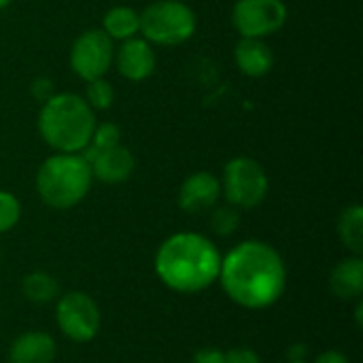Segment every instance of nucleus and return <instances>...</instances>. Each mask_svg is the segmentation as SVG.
<instances>
[{
	"label": "nucleus",
	"instance_id": "8",
	"mask_svg": "<svg viewBox=\"0 0 363 363\" xmlns=\"http://www.w3.org/2000/svg\"><path fill=\"white\" fill-rule=\"evenodd\" d=\"M287 17L283 0H236L232 9L234 30L242 38H268L287 23Z\"/></svg>",
	"mask_w": 363,
	"mask_h": 363
},
{
	"label": "nucleus",
	"instance_id": "22",
	"mask_svg": "<svg viewBox=\"0 0 363 363\" xmlns=\"http://www.w3.org/2000/svg\"><path fill=\"white\" fill-rule=\"evenodd\" d=\"M21 219V202L15 194L0 189V234L11 232Z\"/></svg>",
	"mask_w": 363,
	"mask_h": 363
},
{
	"label": "nucleus",
	"instance_id": "25",
	"mask_svg": "<svg viewBox=\"0 0 363 363\" xmlns=\"http://www.w3.org/2000/svg\"><path fill=\"white\" fill-rule=\"evenodd\" d=\"M191 363H225V353L215 347H204L194 355Z\"/></svg>",
	"mask_w": 363,
	"mask_h": 363
},
{
	"label": "nucleus",
	"instance_id": "2",
	"mask_svg": "<svg viewBox=\"0 0 363 363\" xmlns=\"http://www.w3.org/2000/svg\"><path fill=\"white\" fill-rule=\"evenodd\" d=\"M221 251L198 232H177L168 236L153 257L155 277L174 294L191 296L213 287L221 270Z\"/></svg>",
	"mask_w": 363,
	"mask_h": 363
},
{
	"label": "nucleus",
	"instance_id": "14",
	"mask_svg": "<svg viewBox=\"0 0 363 363\" xmlns=\"http://www.w3.org/2000/svg\"><path fill=\"white\" fill-rule=\"evenodd\" d=\"M234 62L238 70L251 79L266 77L274 68V51L264 38H242L234 47Z\"/></svg>",
	"mask_w": 363,
	"mask_h": 363
},
{
	"label": "nucleus",
	"instance_id": "7",
	"mask_svg": "<svg viewBox=\"0 0 363 363\" xmlns=\"http://www.w3.org/2000/svg\"><path fill=\"white\" fill-rule=\"evenodd\" d=\"M55 323L60 332L79 345L91 342L100 332V308L96 300L85 291H68L57 298Z\"/></svg>",
	"mask_w": 363,
	"mask_h": 363
},
{
	"label": "nucleus",
	"instance_id": "9",
	"mask_svg": "<svg viewBox=\"0 0 363 363\" xmlns=\"http://www.w3.org/2000/svg\"><path fill=\"white\" fill-rule=\"evenodd\" d=\"M113 57L115 45L100 28L81 32L70 47V68L85 83L102 79L113 66Z\"/></svg>",
	"mask_w": 363,
	"mask_h": 363
},
{
	"label": "nucleus",
	"instance_id": "16",
	"mask_svg": "<svg viewBox=\"0 0 363 363\" xmlns=\"http://www.w3.org/2000/svg\"><path fill=\"white\" fill-rule=\"evenodd\" d=\"M111 40H128L140 34V13L132 6H113L102 17L100 28Z\"/></svg>",
	"mask_w": 363,
	"mask_h": 363
},
{
	"label": "nucleus",
	"instance_id": "30",
	"mask_svg": "<svg viewBox=\"0 0 363 363\" xmlns=\"http://www.w3.org/2000/svg\"><path fill=\"white\" fill-rule=\"evenodd\" d=\"M285 363H308V362H289V359H287V362Z\"/></svg>",
	"mask_w": 363,
	"mask_h": 363
},
{
	"label": "nucleus",
	"instance_id": "29",
	"mask_svg": "<svg viewBox=\"0 0 363 363\" xmlns=\"http://www.w3.org/2000/svg\"><path fill=\"white\" fill-rule=\"evenodd\" d=\"M9 4H11V0H0V11H2V9H6Z\"/></svg>",
	"mask_w": 363,
	"mask_h": 363
},
{
	"label": "nucleus",
	"instance_id": "24",
	"mask_svg": "<svg viewBox=\"0 0 363 363\" xmlns=\"http://www.w3.org/2000/svg\"><path fill=\"white\" fill-rule=\"evenodd\" d=\"M30 91H32V98H34V100H38L40 104H43V102H47V100L55 94L53 83H51V79H47V77H38V79H34V81H32V85H30Z\"/></svg>",
	"mask_w": 363,
	"mask_h": 363
},
{
	"label": "nucleus",
	"instance_id": "28",
	"mask_svg": "<svg viewBox=\"0 0 363 363\" xmlns=\"http://www.w3.org/2000/svg\"><path fill=\"white\" fill-rule=\"evenodd\" d=\"M362 313H363V302L362 300H355V319H357V328H362L363 325Z\"/></svg>",
	"mask_w": 363,
	"mask_h": 363
},
{
	"label": "nucleus",
	"instance_id": "21",
	"mask_svg": "<svg viewBox=\"0 0 363 363\" xmlns=\"http://www.w3.org/2000/svg\"><path fill=\"white\" fill-rule=\"evenodd\" d=\"M115 100V89L113 85L102 77V79H94L87 83L85 87V102L94 108V111H106L113 106Z\"/></svg>",
	"mask_w": 363,
	"mask_h": 363
},
{
	"label": "nucleus",
	"instance_id": "17",
	"mask_svg": "<svg viewBox=\"0 0 363 363\" xmlns=\"http://www.w3.org/2000/svg\"><path fill=\"white\" fill-rule=\"evenodd\" d=\"M21 294L32 304H49L60 298V283L53 274L34 270L21 279Z\"/></svg>",
	"mask_w": 363,
	"mask_h": 363
},
{
	"label": "nucleus",
	"instance_id": "5",
	"mask_svg": "<svg viewBox=\"0 0 363 363\" xmlns=\"http://www.w3.org/2000/svg\"><path fill=\"white\" fill-rule=\"evenodd\" d=\"M198 28L194 9L181 0H155L140 13V34L145 40L177 47L187 43Z\"/></svg>",
	"mask_w": 363,
	"mask_h": 363
},
{
	"label": "nucleus",
	"instance_id": "18",
	"mask_svg": "<svg viewBox=\"0 0 363 363\" xmlns=\"http://www.w3.org/2000/svg\"><path fill=\"white\" fill-rule=\"evenodd\" d=\"M338 238L353 253L363 255V206L351 204L338 217Z\"/></svg>",
	"mask_w": 363,
	"mask_h": 363
},
{
	"label": "nucleus",
	"instance_id": "15",
	"mask_svg": "<svg viewBox=\"0 0 363 363\" xmlns=\"http://www.w3.org/2000/svg\"><path fill=\"white\" fill-rule=\"evenodd\" d=\"M330 289L345 302L362 300L363 296V257L351 255L334 266L330 272Z\"/></svg>",
	"mask_w": 363,
	"mask_h": 363
},
{
	"label": "nucleus",
	"instance_id": "11",
	"mask_svg": "<svg viewBox=\"0 0 363 363\" xmlns=\"http://www.w3.org/2000/svg\"><path fill=\"white\" fill-rule=\"evenodd\" d=\"M113 62L117 66V72L132 83L149 79L157 66V57H155L151 43L138 36L123 40L119 49H115Z\"/></svg>",
	"mask_w": 363,
	"mask_h": 363
},
{
	"label": "nucleus",
	"instance_id": "3",
	"mask_svg": "<svg viewBox=\"0 0 363 363\" xmlns=\"http://www.w3.org/2000/svg\"><path fill=\"white\" fill-rule=\"evenodd\" d=\"M94 128V108L77 94H53L40 106L38 134L55 153H81L87 147Z\"/></svg>",
	"mask_w": 363,
	"mask_h": 363
},
{
	"label": "nucleus",
	"instance_id": "23",
	"mask_svg": "<svg viewBox=\"0 0 363 363\" xmlns=\"http://www.w3.org/2000/svg\"><path fill=\"white\" fill-rule=\"evenodd\" d=\"M225 363H262V357L255 349L234 347L225 353Z\"/></svg>",
	"mask_w": 363,
	"mask_h": 363
},
{
	"label": "nucleus",
	"instance_id": "13",
	"mask_svg": "<svg viewBox=\"0 0 363 363\" xmlns=\"http://www.w3.org/2000/svg\"><path fill=\"white\" fill-rule=\"evenodd\" d=\"M57 345L51 334L30 330L19 334L9 347V363H53Z\"/></svg>",
	"mask_w": 363,
	"mask_h": 363
},
{
	"label": "nucleus",
	"instance_id": "12",
	"mask_svg": "<svg viewBox=\"0 0 363 363\" xmlns=\"http://www.w3.org/2000/svg\"><path fill=\"white\" fill-rule=\"evenodd\" d=\"M91 177L104 185H119L125 183L136 168V160L132 151L123 145H117L108 151L98 153L91 162Z\"/></svg>",
	"mask_w": 363,
	"mask_h": 363
},
{
	"label": "nucleus",
	"instance_id": "4",
	"mask_svg": "<svg viewBox=\"0 0 363 363\" xmlns=\"http://www.w3.org/2000/svg\"><path fill=\"white\" fill-rule=\"evenodd\" d=\"M91 166L81 153L49 155L36 170V194L55 211L74 208L91 189Z\"/></svg>",
	"mask_w": 363,
	"mask_h": 363
},
{
	"label": "nucleus",
	"instance_id": "1",
	"mask_svg": "<svg viewBox=\"0 0 363 363\" xmlns=\"http://www.w3.org/2000/svg\"><path fill=\"white\" fill-rule=\"evenodd\" d=\"M217 283L240 308L264 311L274 306L287 287L283 255L264 240H242L221 257Z\"/></svg>",
	"mask_w": 363,
	"mask_h": 363
},
{
	"label": "nucleus",
	"instance_id": "27",
	"mask_svg": "<svg viewBox=\"0 0 363 363\" xmlns=\"http://www.w3.org/2000/svg\"><path fill=\"white\" fill-rule=\"evenodd\" d=\"M306 357H308L306 345H291V347L287 349V359H289V362H308Z\"/></svg>",
	"mask_w": 363,
	"mask_h": 363
},
{
	"label": "nucleus",
	"instance_id": "26",
	"mask_svg": "<svg viewBox=\"0 0 363 363\" xmlns=\"http://www.w3.org/2000/svg\"><path fill=\"white\" fill-rule=\"evenodd\" d=\"M313 363H351V359L345 353L336 351V349H328V351L319 353Z\"/></svg>",
	"mask_w": 363,
	"mask_h": 363
},
{
	"label": "nucleus",
	"instance_id": "19",
	"mask_svg": "<svg viewBox=\"0 0 363 363\" xmlns=\"http://www.w3.org/2000/svg\"><path fill=\"white\" fill-rule=\"evenodd\" d=\"M117 145H121V130H119V125H115V123H111V121L96 123L94 134H91L87 147L81 151V155H83L87 162H91L98 153L108 151V149H113V147H117Z\"/></svg>",
	"mask_w": 363,
	"mask_h": 363
},
{
	"label": "nucleus",
	"instance_id": "6",
	"mask_svg": "<svg viewBox=\"0 0 363 363\" xmlns=\"http://www.w3.org/2000/svg\"><path fill=\"white\" fill-rule=\"evenodd\" d=\"M221 183V196L225 198L228 204H232L234 208H257L270 189V181L268 174L264 170V166L253 160V157H232L225 166H223V174L219 179Z\"/></svg>",
	"mask_w": 363,
	"mask_h": 363
},
{
	"label": "nucleus",
	"instance_id": "10",
	"mask_svg": "<svg viewBox=\"0 0 363 363\" xmlns=\"http://www.w3.org/2000/svg\"><path fill=\"white\" fill-rule=\"evenodd\" d=\"M221 198V183L215 174L200 170L189 174L179 187V208L187 215H204L211 213Z\"/></svg>",
	"mask_w": 363,
	"mask_h": 363
},
{
	"label": "nucleus",
	"instance_id": "20",
	"mask_svg": "<svg viewBox=\"0 0 363 363\" xmlns=\"http://www.w3.org/2000/svg\"><path fill=\"white\" fill-rule=\"evenodd\" d=\"M238 225H240V213L232 204L215 206L211 211V230H213V234H217L221 238H228L238 230Z\"/></svg>",
	"mask_w": 363,
	"mask_h": 363
}]
</instances>
